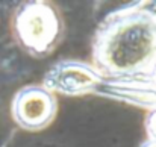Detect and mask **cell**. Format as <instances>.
<instances>
[{
    "label": "cell",
    "instance_id": "8992f818",
    "mask_svg": "<svg viewBox=\"0 0 156 147\" xmlns=\"http://www.w3.org/2000/svg\"><path fill=\"white\" fill-rule=\"evenodd\" d=\"M140 147H156V141H150V140H146Z\"/></svg>",
    "mask_w": 156,
    "mask_h": 147
},
{
    "label": "cell",
    "instance_id": "277c9868",
    "mask_svg": "<svg viewBox=\"0 0 156 147\" xmlns=\"http://www.w3.org/2000/svg\"><path fill=\"white\" fill-rule=\"evenodd\" d=\"M103 76L93 67L76 61H62L53 65L44 77V87L55 93L79 96L96 91Z\"/></svg>",
    "mask_w": 156,
    "mask_h": 147
},
{
    "label": "cell",
    "instance_id": "3957f363",
    "mask_svg": "<svg viewBox=\"0 0 156 147\" xmlns=\"http://www.w3.org/2000/svg\"><path fill=\"white\" fill-rule=\"evenodd\" d=\"M58 100L44 85H29L17 91L12 99L14 121L26 131H41L56 117Z\"/></svg>",
    "mask_w": 156,
    "mask_h": 147
},
{
    "label": "cell",
    "instance_id": "7a4b0ae2",
    "mask_svg": "<svg viewBox=\"0 0 156 147\" xmlns=\"http://www.w3.org/2000/svg\"><path fill=\"white\" fill-rule=\"evenodd\" d=\"M14 35L29 55L47 56L62 35L61 15L50 3H24L14 15Z\"/></svg>",
    "mask_w": 156,
    "mask_h": 147
},
{
    "label": "cell",
    "instance_id": "5b68a950",
    "mask_svg": "<svg viewBox=\"0 0 156 147\" xmlns=\"http://www.w3.org/2000/svg\"><path fill=\"white\" fill-rule=\"evenodd\" d=\"M146 131H147V140L156 141V111H153L146 121Z\"/></svg>",
    "mask_w": 156,
    "mask_h": 147
},
{
    "label": "cell",
    "instance_id": "6da1fadb",
    "mask_svg": "<svg viewBox=\"0 0 156 147\" xmlns=\"http://www.w3.org/2000/svg\"><path fill=\"white\" fill-rule=\"evenodd\" d=\"M93 62L103 77L152 74L156 67V14L130 8L106 18L93 44Z\"/></svg>",
    "mask_w": 156,
    "mask_h": 147
},
{
    "label": "cell",
    "instance_id": "52a82bcc",
    "mask_svg": "<svg viewBox=\"0 0 156 147\" xmlns=\"http://www.w3.org/2000/svg\"><path fill=\"white\" fill-rule=\"evenodd\" d=\"M150 76H152V79H153V81L156 82V67L153 68V71H152V74H150Z\"/></svg>",
    "mask_w": 156,
    "mask_h": 147
}]
</instances>
